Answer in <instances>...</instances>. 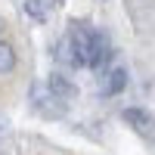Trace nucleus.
<instances>
[{
  "label": "nucleus",
  "instance_id": "obj_1",
  "mask_svg": "<svg viewBox=\"0 0 155 155\" xmlns=\"http://www.w3.org/2000/svg\"><path fill=\"white\" fill-rule=\"evenodd\" d=\"M90 37H93V25H87V22H68V31L59 37V44L53 50L56 62H62V65H68V68H87Z\"/></svg>",
  "mask_w": 155,
  "mask_h": 155
},
{
  "label": "nucleus",
  "instance_id": "obj_2",
  "mask_svg": "<svg viewBox=\"0 0 155 155\" xmlns=\"http://www.w3.org/2000/svg\"><path fill=\"white\" fill-rule=\"evenodd\" d=\"M121 118H124V124L155 152V115H152L149 109H143V106H127V109L121 112Z\"/></svg>",
  "mask_w": 155,
  "mask_h": 155
},
{
  "label": "nucleus",
  "instance_id": "obj_3",
  "mask_svg": "<svg viewBox=\"0 0 155 155\" xmlns=\"http://www.w3.org/2000/svg\"><path fill=\"white\" fill-rule=\"evenodd\" d=\"M31 106L34 112L41 115V118H62V115L68 112V102L65 99H59L56 93H50V87L47 84H31Z\"/></svg>",
  "mask_w": 155,
  "mask_h": 155
},
{
  "label": "nucleus",
  "instance_id": "obj_4",
  "mask_svg": "<svg viewBox=\"0 0 155 155\" xmlns=\"http://www.w3.org/2000/svg\"><path fill=\"white\" fill-rule=\"evenodd\" d=\"M115 59V47H112V37L102 31V28H93V37H90V59H87V68L93 71H106Z\"/></svg>",
  "mask_w": 155,
  "mask_h": 155
},
{
  "label": "nucleus",
  "instance_id": "obj_5",
  "mask_svg": "<svg viewBox=\"0 0 155 155\" xmlns=\"http://www.w3.org/2000/svg\"><path fill=\"white\" fill-rule=\"evenodd\" d=\"M124 87H127V68L115 65V68L102 71V78H99V93L102 96H118Z\"/></svg>",
  "mask_w": 155,
  "mask_h": 155
},
{
  "label": "nucleus",
  "instance_id": "obj_6",
  "mask_svg": "<svg viewBox=\"0 0 155 155\" xmlns=\"http://www.w3.org/2000/svg\"><path fill=\"white\" fill-rule=\"evenodd\" d=\"M44 84L50 87V93H56L59 99H65V102H71V99L78 96V84L71 81V78H65L62 71H53V74H50Z\"/></svg>",
  "mask_w": 155,
  "mask_h": 155
},
{
  "label": "nucleus",
  "instance_id": "obj_7",
  "mask_svg": "<svg viewBox=\"0 0 155 155\" xmlns=\"http://www.w3.org/2000/svg\"><path fill=\"white\" fill-rule=\"evenodd\" d=\"M25 16L28 19H34V22H44L47 16H50V9H53V3L50 0H25Z\"/></svg>",
  "mask_w": 155,
  "mask_h": 155
},
{
  "label": "nucleus",
  "instance_id": "obj_8",
  "mask_svg": "<svg viewBox=\"0 0 155 155\" xmlns=\"http://www.w3.org/2000/svg\"><path fill=\"white\" fill-rule=\"evenodd\" d=\"M12 68H16V50H12V44L0 41V74H9Z\"/></svg>",
  "mask_w": 155,
  "mask_h": 155
},
{
  "label": "nucleus",
  "instance_id": "obj_9",
  "mask_svg": "<svg viewBox=\"0 0 155 155\" xmlns=\"http://www.w3.org/2000/svg\"><path fill=\"white\" fill-rule=\"evenodd\" d=\"M0 31H3V19H0Z\"/></svg>",
  "mask_w": 155,
  "mask_h": 155
},
{
  "label": "nucleus",
  "instance_id": "obj_10",
  "mask_svg": "<svg viewBox=\"0 0 155 155\" xmlns=\"http://www.w3.org/2000/svg\"><path fill=\"white\" fill-rule=\"evenodd\" d=\"M0 127H3V118H0Z\"/></svg>",
  "mask_w": 155,
  "mask_h": 155
}]
</instances>
